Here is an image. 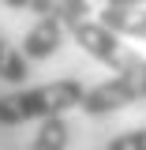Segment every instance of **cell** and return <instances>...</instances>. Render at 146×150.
Segmentation results:
<instances>
[{
	"label": "cell",
	"mask_w": 146,
	"mask_h": 150,
	"mask_svg": "<svg viewBox=\"0 0 146 150\" xmlns=\"http://www.w3.org/2000/svg\"><path fill=\"white\" fill-rule=\"evenodd\" d=\"M86 83L79 79H56V83H41V86H26V90L0 94V124L4 128H19L30 120H53L83 105L86 98Z\"/></svg>",
	"instance_id": "6da1fadb"
},
{
	"label": "cell",
	"mask_w": 146,
	"mask_h": 150,
	"mask_svg": "<svg viewBox=\"0 0 146 150\" xmlns=\"http://www.w3.org/2000/svg\"><path fill=\"white\" fill-rule=\"evenodd\" d=\"M135 101H146V60L128 68V71H116L112 79L97 83V86H90L79 109L86 116H105V112L128 109Z\"/></svg>",
	"instance_id": "7a4b0ae2"
},
{
	"label": "cell",
	"mask_w": 146,
	"mask_h": 150,
	"mask_svg": "<svg viewBox=\"0 0 146 150\" xmlns=\"http://www.w3.org/2000/svg\"><path fill=\"white\" fill-rule=\"evenodd\" d=\"M68 34H75V41L83 45V53H90L94 60H101L112 71H128L135 64H142V56L135 53L131 45H124V38L116 34V30H109L97 15H86V19H79V23H71Z\"/></svg>",
	"instance_id": "3957f363"
},
{
	"label": "cell",
	"mask_w": 146,
	"mask_h": 150,
	"mask_svg": "<svg viewBox=\"0 0 146 150\" xmlns=\"http://www.w3.org/2000/svg\"><path fill=\"white\" fill-rule=\"evenodd\" d=\"M97 19L116 30L120 38H139L146 41V4H101Z\"/></svg>",
	"instance_id": "277c9868"
},
{
	"label": "cell",
	"mask_w": 146,
	"mask_h": 150,
	"mask_svg": "<svg viewBox=\"0 0 146 150\" xmlns=\"http://www.w3.org/2000/svg\"><path fill=\"white\" fill-rule=\"evenodd\" d=\"M68 135H71V128H68L64 116L41 120V128H37L34 146H30V150H68Z\"/></svg>",
	"instance_id": "5b68a950"
},
{
	"label": "cell",
	"mask_w": 146,
	"mask_h": 150,
	"mask_svg": "<svg viewBox=\"0 0 146 150\" xmlns=\"http://www.w3.org/2000/svg\"><path fill=\"white\" fill-rule=\"evenodd\" d=\"M26 75H30V60L19 53L15 45H8L0 38V79L4 83H26Z\"/></svg>",
	"instance_id": "8992f818"
},
{
	"label": "cell",
	"mask_w": 146,
	"mask_h": 150,
	"mask_svg": "<svg viewBox=\"0 0 146 150\" xmlns=\"http://www.w3.org/2000/svg\"><path fill=\"white\" fill-rule=\"evenodd\" d=\"M105 150H146V128H135V131H124L116 135Z\"/></svg>",
	"instance_id": "52a82bcc"
},
{
	"label": "cell",
	"mask_w": 146,
	"mask_h": 150,
	"mask_svg": "<svg viewBox=\"0 0 146 150\" xmlns=\"http://www.w3.org/2000/svg\"><path fill=\"white\" fill-rule=\"evenodd\" d=\"M60 4H64V0H30V11H34L37 19H45V15H56Z\"/></svg>",
	"instance_id": "ba28073f"
},
{
	"label": "cell",
	"mask_w": 146,
	"mask_h": 150,
	"mask_svg": "<svg viewBox=\"0 0 146 150\" xmlns=\"http://www.w3.org/2000/svg\"><path fill=\"white\" fill-rule=\"evenodd\" d=\"M4 4H11V8H30V0H4Z\"/></svg>",
	"instance_id": "9c48e42d"
},
{
	"label": "cell",
	"mask_w": 146,
	"mask_h": 150,
	"mask_svg": "<svg viewBox=\"0 0 146 150\" xmlns=\"http://www.w3.org/2000/svg\"><path fill=\"white\" fill-rule=\"evenodd\" d=\"M105 4H146V0H105Z\"/></svg>",
	"instance_id": "30bf717a"
}]
</instances>
